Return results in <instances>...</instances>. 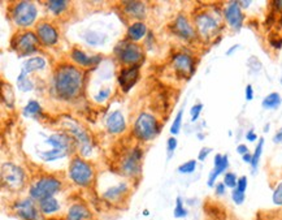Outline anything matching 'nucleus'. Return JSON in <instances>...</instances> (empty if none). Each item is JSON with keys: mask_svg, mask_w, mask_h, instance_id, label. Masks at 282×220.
Masks as SVG:
<instances>
[{"mask_svg": "<svg viewBox=\"0 0 282 220\" xmlns=\"http://www.w3.org/2000/svg\"><path fill=\"white\" fill-rule=\"evenodd\" d=\"M224 17L226 23L233 30L240 32L241 28L243 26L245 16L242 13V7L240 6V2H230L224 9Z\"/></svg>", "mask_w": 282, "mask_h": 220, "instance_id": "obj_14", "label": "nucleus"}, {"mask_svg": "<svg viewBox=\"0 0 282 220\" xmlns=\"http://www.w3.org/2000/svg\"><path fill=\"white\" fill-rule=\"evenodd\" d=\"M129 193V185L126 183H120L117 185L111 186L103 193V200L107 201L108 203H119L123 201L124 197H126Z\"/></svg>", "mask_w": 282, "mask_h": 220, "instance_id": "obj_18", "label": "nucleus"}, {"mask_svg": "<svg viewBox=\"0 0 282 220\" xmlns=\"http://www.w3.org/2000/svg\"><path fill=\"white\" fill-rule=\"evenodd\" d=\"M224 184H225L226 188L236 189L237 184H238V178H237V174L233 173V172H226V173L224 174Z\"/></svg>", "mask_w": 282, "mask_h": 220, "instance_id": "obj_38", "label": "nucleus"}, {"mask_svg": "<svg viewBox=\"0 0 282 220\" xmlns=\"http://www.w3.org/2000/svg\"><path fill=\"white\" fill-rule=\"evenodd\" d=\"M242 159H243V162H245V163L250 164V166H251V162H252V154H250V152H247V154L243 155Z\"/></svg>", "mask_w": 282, "mask_h": 220, "instance_id": "obj_52", "label": "nucleus"}, {"mask_svg": "<svg viewBox=\"0 0 282 220\" xmlns=\"http://www.w3.org/2000/svg\"><path fill=\"white\" fill-rule=\"evenodd\" d=\"M123 11L128 14L129 17L137 18V20H142L147 14V7L143 2H123Z\"/></svg>", "mask_w": 282, "mask_h": 220, "instance_id": "obj_22", "label": "nucleus"}, {"mask_svg": "<svg viewBox=\"0 0 282 220\" xmlns=\"http://www.w3.org/2000/svg\"><path fill=\"white\" fill-rule=\"evenodd\" d=\"M177 149V140L174 137H171L167 142V150H168L169 155H172L174 152V150Z\"/></svg>", "mask_w": 282, "mask_h": 220, "instance_id": "obj_45", "label": "nucleus"}, {"mask_svg": "<svg viewBox=\"0 0 282 220\" xmlns=\"http://www.w3.org/2000/svg\"><path fill=\"white\" fill-rule=\"evenodd\" d=\"M240 192L246 193V189H247V178L246 176H241L240 179H238V184H237V188Z\"/></svg>", "mask_w": 282, "mask_h": 220, "instance_id": "obj_44", "label": "nucleus"}, {"mask_svg": "<svg viewBox=\"0 0 282 220\" xmlns=\"http://www.w3.org/2000/svg\"><path fill=\"white\" fill-rule=\"evenodd\" d=\"M35 34H37L38 39L43 46H54L59 40V33H57L56 28L52 24L46 23V21L38 24Z\"/></svg>", "mask_w": 282, "mask_h": 220, "instance_id": "obj_16", "label": "nucleus"}, {"mask_svg": "<svg viewBox=\"0 0 282 220\" xmlns=\"http://www.w3.org/2000/svg\"><path fill=\"white\" fill-rule=\"evenodd\" d=\"M263 146H264V138H259V142H257L254 154H252V162H251V167H252V171L254 172L256 171L257 166H259L260 158H262L263 152Z\"/></svg>", "mask_w": 282, "mask_h": 220, "instance_id": "obj_33", "label": "nucleus"}, {"mask_svg": "<svg viewBox=\"0 0 282 220\" xmlns=\"http://www.w3.org/2000/svg\"><path fill=\"white\" fill-rule=\"evenodd\" d=\"M202 109H203V104L202 103H198V104H195V106L191 107L190 115H191V121H193V123H195V121L199 119Z\"/></svg>", "mask_w": 282, "mask_h": 220, "instance_id": "obj_42", "label": "nucleus"}, {"mask_svg": "<svg viewBox=\"0 0 282 220\" xmlns=\"http://www.w3.org/2000/svg\"><path fill=\"white\" fill-rule=\"evenodd\" d=\"M173 216L176 217V219H183V217L187 216V210L183 207L182 198L178 197L176 200V206H174V210H173Z\"/></svg>", "mask_w": 282, "mask_h": 220, "instance_id": "obj_35", "label": "nucleus"}, {"mask_svg": "<svg viewBox=\"0 0 282 220\" xmlns=\"http://www.w3.org/2000/svg\"><path fill=\"white\" fill-rule=\"evenodd\" d=\"M70 59L76 64H78L80 67H94L98 63L102 61V56L97 55V56H87L83 51H81L80 49H73L70 52Z\"/></svg>", "mask_w": 282, "mask_h": 220, "instance_id": "obj_24", "label": "nucleus"}, {"mask_svg": "<svg viewBox=\"0 0 282 220\" xmlns=\"http://www.w3.org/2000/svg\"><path fill=\"white\" fill-rule=\"evenodd\" d=\"M142 157L143 151L139 147H134L121 162V171L128 178H137L142 173Z\"/></svg>", "mask_w": 282, "mask_h": 220, "instance_id": "obj_11", "label": "nucleus"}, {"mask_svg": "<svg viewBox=\"0 0 282 220\" xmlns=\"http://www.w3.org/2000/svg\"><path fill=\"white\" fill-rule=\"evenodd\" d=\"M2 185L11 192H17L25 185V171L17 164L6 162L2 164Z\"/></svg>", "mask_w": 282, "mask_h": 220, "instance_id": "obj_5", "label": "nucleus"}, {"mask_svg": "<svg viewBox=\"0 0 282 220\" xmlns=\"http://www.w3.org/2000/svg\"><path fill=\"white\" fill-rule=\"evenodd\" d=\"M237 152L243 157V155L248 152V147L246 145H238V147H237Z\"/></svg>", "mask_w": 282, "mask_h": 220, "instance_id": "obj_50", "label": "nucleus"}, {"mask_svg": "<svg viewBox=\"0 0 282 220\" xmlns=\"http://www.w3.org/2000/svg\"><path fill=\"white\" fill-rule=\"evenodd\" d=\"M39 43L37 34L33 32H24L21 34L16 35V38L12 42L13 50L20 52V56H28L37 51V46Z\"/></svg>", "mask_w": 282, "mask_h": 220, "instance_id": "obj_12", "label": "nucleus"}, {"mask_svg": "<svg viewBox=\"0 0 282 220\" xmlns=\"http://www.w3.org/2000/svg\"><path fill=\"white\" fill-rule=\"evenodd\" d=\"M160 133V125L156 117L151 114L142 112L137 117L133 128V135L139 141H151Z\"/></svg>", "mask_w": 282, "mask_h": 220, "instance_id": "obj_4", "label": "nucleus"}, {"mask_svg": "<svg viewBox=\"0 0 282 220\" xmlns=\"http://www.w3.org/2000/svg\"><path fill=\"white\" fill-rule=\"evenodd\" d=\"M245 97H246V100H248V102L254 99V89H252V86H251V85L246 86Z\"/></svg>", "mask_w": 282, "mask_h": 220, "instance_id": "obj_48", "label": "nucleus"}, {"mask_svg": "<svg viewBox=\"0 0 282 220\" xmlns=\"http://www.w3.org/2000/svg\"><path fill=\"white\" fill-rule=\"evenodd\" d=\"M172 67L177 76L182 78H190L195 73L194 59L185 52H178L172 57Z\"/></svg>", "mask_w": 282, "mask_h": 220, "instance_id": "obj_13", "label": "nucleus"}, {"mask_svg": "<svg viewBox=\"0 0 282 220\" xmlns=\"http://www.w3.org/2000/svg\"><path fill=\"white\" fill-rule=\"evenodd\" d=\"M182 116H183V109H181L178 114H177L176 119L173 120V124L171 126V133L172 136H177L180 133L181 126H182Z\"/></svg>", "mask_w": 282, "mask_h": 220, "instance_id": "obj_37", "label": "nucleus"}, {"mask_svg": "<svg viewBox=\"0 0 282 220\" xmlns=\"http://www.w3.org/2000/svg\"><path fill=\"white\" fill-rule=\"evenodd\" d=\"M114 54L117 55V59L123 63L124 65H139L140 61H143V50L134 42H121L119 43L114 49Z\"/></svg>", "mask_w": 282, "mask_h": 220, "instance_id": "obj_8", "label": "nucleus"}, {"mask_svg": "<svg viewBox=\"0 0 282 220\" xmlns=\"http://www.w3.org/2000/svg\"><path fill=\"white\" fill-rule=\"evenodd\" d=\"M74 138L72 136H69L68 133H56V135H52L47 138L46 143L51 145L54 149L64 150V151L70 152L73 149V142Z\"/></svg>", "mask_w": 282, "mask_h": 220, "instance_id": "obj_20", "label": "nucleus"}, {"mask_svg": "<svg viewBox=\"0 0 282 220\" xmlns=\"http://www.w3.org/2000/svg\"><path fill=\"white\" fill-rule=\"evenodd\" d=\"M147 34V26L142 21H137V23H133L128 28V39L130 42H138V40H142L143 38Z\"/></svg>", "mask_w": 282, "mask_h": 220, "instance_id": "obj_25", "label": "nucleus"}, {"mask_svg": "<svg viewBox=\"0 0 282 220\" xmlns=\"http://www.w3.org/2000/svg\"><path fill=\"white\" fill-rule=\"evenodd\" d=\"M17 87L18 90H21V92L24 93L32 92V90L34 89V83L29 78L28 73H26L25 71H22V69H21V73L17 77Z\"/></svg>", "mask_w": 282, "mask_h": 220, "instance_id": "obj_29", "label": "nucleus"}, {"mask_svg": "<svg viewBox=\"0 0 282 220\" xmlns=\"http://www.w3.org/2000/svg\"><path fill=\"white\" fill-rule=\"evenodd\" d=\"M273 142L274 143H282V128L277 131L276 135H274Z\"/></svg>", "mask_w": 282, "mask_h": 220, "instance_id": "obj_51", "label": "nucleus"}, {"mask_svg": "<svg viewBox=\"0 0 282 220\" xmlns=\"http://www.w3.org/2000/svg\"><path fill=\"white\" fill-rule=\"evenodd\" d=\"M268 129H269V124H267V125L264 126V131H267V130H268Z\"/></svg>", "mask_w": 282, "mask_h": 220, "instance_id": "obj_55", "label": "nucleus"}, {"mask_svg": "<svg viewBox=\"0 0 282 220\" xmlns=\"http://www.w3.org/2000/svg\"><path fill=\"white\" fill-rule=\"evenodd\" d=\"M214 162H215L214 169H212L211 173H209L208 181H207V184H208L209 188H214L215 184H216L217 178H219L221 173H224V172H225L226 169H228V167H229L228 155L216 154V155H215Z\"/></svg>", "mask_w": 282, "mask_h": 220, "instance_id": "obj_19", "label": "nucleus"}, {"mask_svg": "<svg viewBox=\"0 0 282 220\" xmlns=\"http://www.w3.org/2000/svg\"><path fill=\"white\" fill-rule=\"evenodd\" d=\"M92 214L83 203H73L68 209L65 220H91Z\"/></svg>", "mask_w": 282, "mask_h": 220, "instance_id": "obj_23", "label": "nucleus"}, {"mask_svg": "<svg viewBox=\"0 0 282 220\" xmlns=\"http://www.w3.org/2000/svg\"><path fill=\"white\" fill-rule=\"evenodd\" d=\"M12 20L20 28H28L34 24L38 16V9L32 2H18L12 8Z\"/></svg>", "mask_w": 282, "mask_h": 220, "instance_id": "obj_7", "label": "nucleus"}, {"mask_svg": "<svg viewBox=\"0 0 282 220\" xmlns=\"http://www.w3.org/2000/svg\"><path fill=\"white\" fill-rule=\"evenodd\" d=\"M138 78H139V65L128 67L121 69L119 75V85L121 86L124 93H128L137 83Z\"/></svg>", "mask_w": 282, "mask_h": 220, "instance_id": "obj_17", "label": "nucleus"}, {"mask_svg": "<svg viewBox=\"0 0 282 220\" xmlns=\"http://www.w3.org/2000/svg\"><path fill=\"white\" fill-rule=\"evenodd\" d=\"M69 3L65 0H50L47 2V8L55 14V16H60L63 12H65L68 9Z\"/></svg>", "mask_w": 282, "mask_h": 220, "instance_id": "obj_31", "label": "nucleus"}, {"mask_svg": "<svg viewBox=\"0 0 282 220\" xmlns=\"http://www.w3.org/2000/svg\"><path fill=\"white\" fill-rule=\"evenodd\" d=\"M215 190H216L217 195H224L226 192V186L224 183H217L216 186H215Z\"/></svg>", "mask_w": 282, "mask_h": 220, "instance_id": "obj_47", "label": "nucleus"}, {"mask_svg": "<svg viewBox=\"0 0 282 220\" xmlns=\"http://www.w3.org/2000/svg\"><path fill=\"white\" fill-rule=\"evenodd\" d=\"M251 4V2L248 0V2H240V6H243L242 8H248V6Z\"/></svg>", "mask_w": 282, "mask_h": 220, "instance_id": "obj_53", "label": "nucleus"}, {"mask_svg": "<svg viewBox=\"0 0 282 220\" xmlns=\"http://www.w3.org/2000/svg\"><path fill=\"white\" fill-rule=\"evenodd\" d=\"M246 138H247L248 142H255V141L257 140V136H256V133H255L254 130H250V131H247Z\"/></svg>", "mask_w": 282, "mask_h": 220, "instance_id": "obj_49", "label": "nucleus"}, {"mask_svg": "<svg viewBox=\"0 0 282 220\" xmlns=\"http://www.w3.org/2000/svg\"><path fill=\"white\" fill-rule=\"evenodd\" d=\"M40 111H42V108H40V104L38 103L37 100H30V102H28L25 108H24V115L29 117H33L39 115Z\"/></svg>", "mask_w": 282, "mask_h": 220, "instance_id": "obj_34", "label": "nucleus"}, {"mask_svg": "<svg viewBox=\"0 0 282 220\" xmlns=\"http://www.w3.org/2000/svg\"><path fill=\"white\" fill-rule=\"evenodd\" d=\"M46 68V60L43 57L37 56V57H30L24 63L22 71H25L28 75H30L32 72L40 71V69Z\"/></svg>", "mask_w": 282, "mask_h": 220, "instance_id": "obj_27", "label": "nucleus"}, {"mask_svg": "<svg viewBox=\"0 0 282 220\" xmlns=\"http://www.w3.org/2000/svg\"><path fill=\"white\" fill-rule=\"evenodd\" d=\"M2 99H3L4 103L7 104V107H13L14 103V94H13V90L11 89V86L6 85V83H3L2 85Z\"/></svg>", "mask_w": 282, "mask_h": 220, "instance_id": "obj_32", "label": "nucleus"}, {"mask_svg": "<svg viewBox=\"0 0 282 220\" xmlns=\"http://www.w3.org/2000/svg\"><path fill=\"white\" fill-rule=\"evenodd\" d=\"M38 207H39L40 212H42L43 215L49 216V215L56 214V212L60 210V203H59V201L55 197H50L46 198V200L39 201V202H38Z\"/></svg>", "mask_w": 282, "mask_h": 220, "instance_id": "obj_26", "label": "nucleus"}, {"mask_svg": "<svg viewBox=\"0 0 282 220\" xmlns=\"http://www.w3.org/2000/svg\"><path fill=\"white\" fill-rule=\"evenodd\" d=\"M197 169V160H187L178 167V172L182 174H190Z\"/></svg>", "mask_w": 282, "mask_h": 220, "instance_id": "obj_36", "label": "nucleus"}, {"mask_svg": "<svg viewBox=\"0 0 282 220\" xmlns=\"http://www.w3.org/2000/svg\"><path fill=\"white\" fill-rule=\"evenodd\" d=\"M219 18L208 12H202L195 17V30L200 38L204 40H211L220 32Z\"/></svg>", "mask_w": 282, "mask_h": 220, "instance_id": "obj_9", "label": "nucleus"}, {"mask_svg": "<svg viewBox=\"0 0 282 220\" xmlns=\"http://www.w3.org/2000/svg\"><path fill=\"white\" fill-rule=\"evenodd\" d=\"M64 128L68 130V135L76 140V142L80 145V152L82 157H88L92 151V142L91 138L88 136L87 131L80 125L76 120L70 117H65L63 120Z\"/></svg>", "mask_w": 282, "mask_h": 220, "instance_id": "obj_6", "label": "nucleus"}, {"mask_svg": "<svg viewBox=\"0 0 282 220\" xmlns=\"http://www.w3.org/2000/svg\"><path fill=\"white\" fill-rule=\"evenodd\" d=\"M272 201L276 206H282V183H279L273 190V195H272Z\"/></svg>", "mask_w": 282, "mask_h": 220, "instance_id": "obj_39", "label": "nucleus"}, {"mask_svg": "<svg viewBox=\"0 0 282 220\" xmlns=\"http://www.w3.org/2000/svg\"><path fill=\"white\" fill-rule=\"evenodd\" d=\"M106 126L108 133H111V135L123 133L126 128V123L125 117L121 114V111H113L112 114H109L106 120Z\"/></svg>", "mask_w": 282, "mask_h": 220, "instance_id": "obj_21", "label": "nucleus"}, {"mask_svg": "<svg viewBox=\"0 0 282 220\" xmlns=\"http://www.w3.org/2000/svg\"><path fill=\"white\" fill-rule=\"evenodd\" d=\"M68 173L72 183L76 184L80 188H88V186H91L95 178V172L91 164L80 157L72 159L70 164H69Z\"/></svg>", "mask_w": 282, "mask_h": 220, "instance_id": "obj_2", "label": "nucleus"}, {"mask_svg": "<svg viewBox=\"0 0 282 220\" xmlns=\"http://www.w3.org/2000/svg\"><path fill=\"white\" fill-rule=\"evenodd\" d=\"M63 188V183L55 176H43L35 180L29 189V197L32 200L39 201L54 197Z\"/></svg>", "mask_w": 282, "mask_h": 220, "instance_id": "obj_3", "label": "nucleus"}, {"mask_svg": "<svg viewBox=\"0 0 282 220\" xmlns=\"http://www.w3.org/2000/svg\"><path fill=\"white\" fill-rule=\"evenodd\" d=\"M68 151H64V150H59V149H52L49 150V151H38V155L42 160L44 162H54V160H59L63 159L68 155Z\"/></svg>", "mask_w": 282, "mask_h": 220, "instance_id": "obj_28", "label": "nucleus"}, {"mask_svg": "<svg viewBox=\"0 0 282 220\" xmlns=\"http://www.w3.org/2000/svg\"><path fill=\"white\" fill-rule=\"evenodd\" d=\"M211 151H212L211 147H203V149L200 150L199 155H198V159H199L200 162H204V160L207 159V157H208V154Z\"/></svg>", "mask_w": 282, "mask_h": 220, "instance_id": "obj_46", "label": "nucleus"}, {"mask_svg": "<svg viewBox=\"0 0 282 220\" xmlns=\"http://www.w3.org/2000/svg\"><path fill=\"white\" fill-rule=\"evenodd\" d=\"M109 95H111V89H103V90H100L97 95H95L94 99L97 100V102H104V100H106Z\"/></svg>", "mask_w": 282, "mask_h": 220, "instance_id": "obj_43", "label": "nucleus"}, {"mask_svg": "<svg viewBox=\"0 0 282 220\" xmlns=\"http://www.w3.org/2000/svg\"><path fill=\"white\" fill-rule=\"evenodd\" d=\"M100 34H98V33L94 32H87L85 34V40L87 43H90V45H99V43H103V40L104 39H100Z\"/></svg>", "mask_w": 282, "mask_h": 220, "instance_id": "obj_40", "label": "nucleus"}, {"mask_svg": "<svg viewBox=\"0 0 282 220\" xmlns=\"http://www.w3.org/2000/svg\"><path fill=\"white\" fill-rule=\"evenodd\" d=\"M12 210L22 220H44L39 207L35 205V201L30 197L16 201L12 205Z\"/></svg>", "mask_w": 282, "mask_h": 220, "instance_id": "obj_10", "label": "nucleus"}, {"mask_svg": "<svg viewBox=\"0 0 282 220\" xmlns=\"http://www.w3.org/2000/svg\"><path fill=\"white\" fill-rule=\"evenodd\" d=\"M83 73L77 67L64 64L56 69L54 76V89L63 100H73L82 92Z\"/></svg>", "mask_w": 282, "mask_h": 220, "instance_id": "obj_1", "label": "nucleus"}, {"mask_svg": "<svg viewBox=\"0 0 282 220\" xmlns=\"http://www.w3.org/2000/svg\"><path fill=\"white\" fill-rule=\"evenodd\" d=\"M231 200H233V202L236 203V205H242L243 202H245L246 200V194L243 192H240L238 189H233V192H231Z\"/></svg>", "mask_w": 282, "mask_h": 220, "instance_id": "obj_41", "label": "nucleus"}, {"mask_svg": "<svg viewBox=\"0 0 282 220\" xmlns=\"http://www.w3.org/2000/svg\"><path fill=\"white\" fill-rule=\"evenodd\" d=\"M172 32L180 37L181 39L185 40H191L197 37V30L195 28L190 24V21L187 20L185 14H180L177 16L176 20L173 21V26H172Z\"/></svg>", "mask_w": 282, "mask_h": 220, "instance_id": "obj_15", "label": "nucleus"}, {"mask_svg": "<svg viewBox=\"0 0 282 220\" xmlns=\"http://www.w3.org/2000/svg\"><path fill=\"white\" fill-rule=\"evenodd\" d=\"M281 102H282V98L278 93H271V94L267 95V97L264 98L262 106L263 108L265 109H274V108H278Z\"/></svg>", "mask_w": 282, "mask_h": 220, "instance_id": "obj_30", "label": "nucleus"}, {"mask_svg": "<svg viewBox=\"0 0 282 220\" xmlns=\"http://www.w3.org/2000/svg\"><path fill=\"white\" fill-rule=\"evenodd\" d=\"M143 214H145V216H147V215H148V210H145V211H143Z\"/></svg>", "mask_w": 282, "mask_h": 220, "instance_id": "obj_56", "label": "nucleus"}, {"mask_svg": "<svg viewBox=\"0 0 282 220\" xmlns=\"http://www.w3.org/2000/svg\"><path fill=\"white\" fill-rule=\"evenodd\" d=\"M238 47H240V46H238V45H236V46H233V47H231V49H230V50H229V51H228V52H226V55H231V52H233V51H236V50H237V49H238Z\"/></svg>", "mask_w": 282, "mask_h": 220, "instance_id": "obj_54", "label": "nucleus"}]
</instances>
